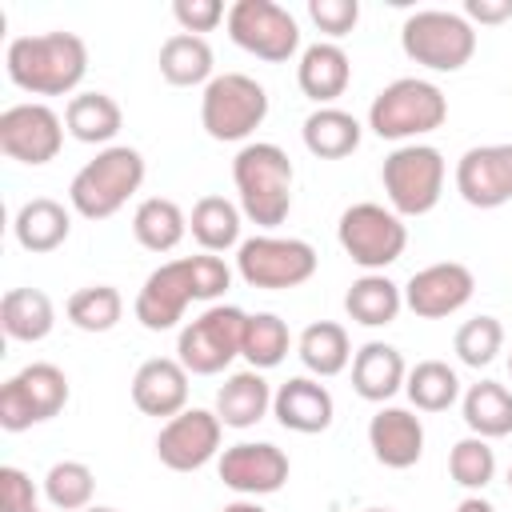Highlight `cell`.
<instances>
[{"instance_id":"32","label":"cell","mask_w":512,"mask_h":512,"mask_svg":"<svg viewBox=\"0 0 512 512\" xmlns=\"http://www.w3.org/2000/svg\"><path fill=\"white\" fill-rule=\"evenodd\" d=\"M160 76L172 88H192L212 80V48L204 36L192 32H172L160 44Z\"/></svg>"},{"instance_id":"44","label":"cell","mask_w":512,"mask_h":512,"mask_svg":"<svg viewBox=\"0 0 512 512\" xmlns=\"http://www.w3.org/2000/svg\"><path fill=\"white\" fill-rule=\"evenodd\" d=\"M512 16V0H464V20L472 24H504Z\"/></svg>"},{"instance_id":"42","label":"cell","mask_w":512,"mask_h":512,"mask_svg":"<svg viewBox=\"0 0 512 512\" xmlns=\"http://www.w3.org/2000/svg\"><path fill=\"white\" fill-rule=\"evenodd\" d=\"M172 16H176L180 32H192V36L212 32L220 20H228V12H224L220 0H176L172 4Z\"/></svg>"},{"instance_id":"10","label":"cell","mask_w":512,"mask_h":512,"mask_svg":"<svg viewBox=\"0 0 512 512\" xmlns=\"http://www.w3.org/2000/svg\"><path fill=\"white\" fill-rule=\"evenodd\" d=\"M244 328H248V312L232 304H212L180 328L176 360L188 368V376H216L240 356Z\"/></svg>"},{"instance_id":"8","label":"cell","mask_w":512,"mask_h":512,"mask_svg":"<svg viewBox=\"0 0 512 512\" xmlns=\"http://www.w3.org/2000/svg\"><path fill=\"white\" fill-rule=\"evenodd\" d=\"M380 180H384L388 204L400 220L428 216L444 192V156L432 144H400L384 156Z\"/></svg>"},{"instance_id":"30","label":"cell","mask_w":512,"mask_h":512,"mask_svg":"<svg viewBox=\"0 0 512 512\" xmlns=\"http://www.w3.org/2000/svg\"><path fill=\"white\" fill-rule=\"evenodd\" d=\"M132 236L148 252H172L188 236V216L168 196H148L132 212Z\"/></svg>"},{"instance_id":"45","label":"cell","mask_w":512,"mask_h":512,"mask_svg":"<svg viewBox=\"0 0 512 512\" xmlns=\"http://www.w3.org/2000/svg\"><path fill=\"white\" fill-rule=\"evenodd\" d=\"M456 512H496V508H492L484 496H468V500L456 504Z\"/></svg>"},{"instance_id":"13","label":"cell","mask_w":512,"mask_h":512,"mask_svg":"<svg viewBox=\"0 0 512 512\" xmlns=\"http://www.w3.org/2000/svg\"><path fill=\"white\" fill-rule=\"evenodd\" d=\"M224 24H228V36L236 48L252 52L256 60H268V64H284L300 48L296 16L272 0H236L228 8Z\"/></svg>"},{"instance_id":"41","label":"cell","mask_w":512,"mask_h":512,"mask_svg":"<svg viewBox=\"0 0 512 512\" xmlns=\"http://www.w3.org/2000/svg\"><path fill=\"white\" fill-rule=\"evenodd\" d=\"M308 16H312V24H316L324 36L340 40V36H348V32L356 28L360 4H356V0H308Z\"/></svg>"},{"instance_id":"27","label":"cell","mask_w":512,"mask_h":512,"mask_svg":"<svg viewBox=\"0 0 512 512\" xmlns=\"http://www.w3.org/2000/svg\"><path fill=\"white\" fill-rule=\"evenodd\" d=\"M56 324V308L48 300V292L40 288H8L0 300V328L8 340L20 344H36L52 332Z\"/></svg>"},{"instance_id":"28","label":"cell","mask_w":512,"mask_h":512,"mask_svg":"<svg viewBox=\"0 0 512 512\" xmlns=\"http://www.w3.org/2000/svg\"><path fill=\"white\" fill-rule=\"evenodd\" d=\"M300 136H304V148H308L312 156H320V160H340V156H352V152L360 148V120H356L352 112L328 104V108L308 112Z\"/></svg>"},{"instance_id":"19","label":"cell","mask_w":512,"mask_h":512,"mask_svg":"<svg viewBox=\"0 0 512 512\" xmlns=\"http://www.w3.org/2000/svg\"><path fill=\"white\" fill-rule=\"evenodd\" d=\"M132 404L144 416L172 420L188 408V368L176 356H152L132 376Z\"/></svg>"},{"instance_id":"50","label":"cell","mask_w":512,"mask_h":512,"mask_svg":"<svg viewBox=\"0 0 512 512\" xmlns=\"http://www.w3.org/2000/svg\"><path fill=\"white\" fill-rule=\"evenodd\" d=\"M508 372H512V356H508Z\"/></svg>"},{"instance_id":"51","label":"cell","mask_w":512,"mask_h":512,"mask_svg":"<svg viewBox=\"0 0 512 512\" xmlns=\"http://www.w3.org/2000/svg\"><path fill=\"white\" fill-rule=\"evenodd\" d=\"M36 512H40V508H36Z\"/></svg>"},{"instance_id":"35","label":"cell","mask_w":512,"mask_h":512,"mask_svg":"<svg viewBox=\"0 0 512 512\" xmlns=\"http://www.w3.org/2000/svg\"><path fill=\"white\" fill-rule=\"evenodd\" d=\"M64 312H68V324L80 332H112L124 316V296L112 284H88L68 296Z\"/></svg>"},{"instance_id":"20","label":"cell","mask_w":512,"mask_h":512,"mask_svg":"<svg viewBox=\"0 0 512 512\" xmlns=\"http://www.w3.org/2000/svg\"><path fill=\"white\" fill-rule=\"evenodd\" d=\"M272 412L280 420V428L288 432H300V436H316L332 424L336 416V404H332V392L312 380V376H292L276 388L272 396Z\"/></svg>"},{"instance_id":"33","label":"cell","mask_w":512,"mask_h":512,"mask_svg":"<svg viewBox=\"0 0 512 512\" xmlns=\"http://www.w3.org/2000/svg\"><path fill=\"white\" fill-rule=\"evenodd\" d=\"M240 204L224 200V196H200L192 204V216H188V232L192 240L204 248V252H228L232 244L240 248Z\"/></svg>"},{"instance_id":"7","label":"cell","mask_w":512,"mask_h":512,"mask_svg":"<svg viewBox=\"0 0 512 512\" xmlns=\"http://www.w3.org/2000/svg\"><path fill=\"white\" fill-rule=\"evenodd\" d=\"M400 48L408 60L432 72H460L476 52V28L460 12L420 8L400 28Z\"/></svg>"},{"instance_id":"48","label":"cell","mask_w":512,"mask_h":512,"mask_svg":"<svg viewBox=\"0 0 512 512\" xmlns=\"http://www.w3.org/2000/svg\"><path fill=\"white\" fill-rule=\"evenodd\" d=\"M364 512H388V508H364Z\"/></svg>"},{"instance_id":"49","label":"cell","mask_w":512,"mask_h":512,"mask_svg":"<svg viewBox=\"0 0 512 512\" xmlns=\"http://www.w3.org/2000/svg\"><path fill=\"white\" fill-rule=\"evenodd\" d=\"M508 488H512V468H508Z\"/></svg>"},{"instance_id":"38","label":"cell","mask_w":512,"mask_h":512,"mask_svg":"<svg viewBox=\"0 0 512 512\" xmlns=\"http://www.w3.org/2000/svg\"><path fill=\"white\" fill-rule=\"evenodd\" d=\"M288 344H292L288 324H284L276 312H256V316H248L240 356H244L256 372H268V368H276V364L288 356Z\"/></svg>"},{"instance_id":"43","label":"cell","mask_w":512,"mask_h":512,"mask_svg":"<svg viewBox=\"0 0 512 512\" xmlns=\"http://www.w3.org/2000/svg\"><path fill=\"white\" fill-rule=\"evenodd\" d=\"M0 512H36V484L12 464L0 468Z\"/></svg>"},{"instance_id":"37","label":"cell","mask_w":512,"mask_h":512,"mask_svg":"<svg viewBox=\"0 0 512 512\" xmlns=\"http://www.w3.org/2000/svg\"><path fill=\"white\" fill-rule=\"evenodd\" d=\"M44 496L60 512H84L96 496V476L84 460H56L44 476Z\"/></svg>"},{"instance_id":"15","label":"cell","mask_w":512,"mask_h":512,"mask_svg":"<svg viewBox=\"0 0 512 512\" xmlns=\"http://www.w3.org/2000/svg\"><path fill=\"white\" fill-rule=\"evenodd\" d=\"M224 488L240 492L244 500H256V496H272L288 484V456L284 448L268 444V440H240L232 448L220 452V464H216Z\"/></svg>"},{"instance_id":"2","label":"cell","mask_w":512,"mask_h":512,"mask_svg":"<svg viewBox=\"0 0 512 512\" xmlns=\"http://www.w3.org/2000/svg\"><path fill=\"white\" fill-rule=\"evenodd\" d=\"M8 80L32 96H68L88 76V44L76 32L16 36L4 52Z\"/></svg>"},{"instance_id":"22","label":"cell","mask_w":512,"mask_h":512,"mask_svg":"<svg viewBox=\"0 0 512 512\" xmlns=\"http://www.w3.org/2000/svg\"><path fill=\"white\" fill-rule=\"evenodd\" d=\"M296 84L308 100H316V108H328L336 96L348 92L352 84V60L336 40H316L300 52L296 64Z\"/></svg>"},{"instance_id":"40","label":"cell","mask_w":512,"mask_h":512,"mask_svg":"<svg viewBox=\"0 0 512 512\" xmlns=\"http://www.w3.org/2000/svg\"><path fill=\"white\" fill-rule=\"evenodd\" d=\"M500 348H504V324L496 316H472L456 332V356L468 368H488Z\"/></svg>"},{"instance_id":"39","label":"cell","mask_w":512,"mask_h":512,"mask_svg":"<svg viewBox=\"0 0 512 512\" xmlns=\"http://www.w3.org/2000/svg\"><path fill=\"white\" fill-rule=\"evenodd\" d=\"M448 472H452V480H456L460 488H468V492L488 488L492 476H496V452H492V444H488L484 436H464V440H456L452 452H448Z\"/></svg>"},{"instance_id":"36","label":"cell","mask_w":512,"mask_h":512,"mask_svg":"<svg viewBox=\"0 0 512 512\" xmlns=\"http://www.w3.org/2000/svg\"><path fill=\"white\" fill-rule=\"evenodd\" d=\"M404 392L412 400V408L420 412H444L460 400V376L444 364V360H420L416 368H408Z\"/></svg>"},{"instance_id":"25","label":"cell","mask_w":512,"mask_h":512,"mask_svg":"<svg viewBox=\"0 0 512 512\" xmlns=\"http://www.w3.org/2000/svg\"><path fill=\"white\" fill-rule=\"evenodd\" d=\"M72 232V216L60 200L52 196H36L28 204H20L16 220H12V236L24 252H56Z\"/></svg>"},{"instance_id":"46","label":"cell","mask_w":512,"mask_h":512,"mask_svg":"<svg viewBox=\"0 0 512 512\" xmlns=\"http://www.w3.org/2000/svg\"><path fill=\"white\" fill-rule=\"evenodd\" d=\"M220 512H264L256 500H232V504H224Z\"/></svg>"},{"instance_id":"3","label":"cell","mask_w":512,"mask_h":512,"mask_svg":"<svg viewBox=\"0 0 512 512\" xmlns=\"http://www.w3.org/2000/svg\"><path fill=\"white\" fill-rule=\"evenodd\" d=\"M232 180H236V196H240V212L260 224V228H276L288 220L292 212V160L280 144L256 140L244 144L232 160Z\"/></svg>"},{"instance_id":"31","label":"cell","mask_w":512,"mask_h":512,"mask_svg":"<svg viewBox=\"0 0 512 512\" xmlns=\"http://www.w3.org/2000/svg\"><path fill=\"white\" fill-rule=\"evenodd\" d=\"M460 408H464V424L472 428V436L500 440V436L512 432V388H504L500 380L472 384L464 392Z\"/></svg>"},{"instance_id":"1","label":"cell","mask_w":512,"mask_h":512,"mask_svg":"<svg viewBox=\"0 0 512 512\" xmlns=\"http://www.w3.org/2000/svg\"><path fill=\"white\" fill-rule=\"evenodd\" d=\"M228 284H232V268L220 256H212V252L180 256V260H168L156 272H148V280L136 292L132 312L148 332H168L184 320V308L192 300H216L228 292Z\"/></svg>"},{"instance_id":"18","label":"cell","mask_w":512,"mask_h":512,"mask_svg":"<svg viewBox=\"0 0 512 512\" xmlns=\"http://www.w3.org/2000/svg\"><path fill=\"white\" fill-rule=\"evenodd\" d=\"M456 192L472 208H500L512 200V144H480L456 160Z\"/></svg>"},{"instance_id":"23","label":"cell","mask_w":512,"mask_h":512,"mask_svg":"<svg viewBox=\"0 0 512 512\" xmlns=\"http://www.w3.org/2000/svg\"><path fill=\"white\" fill-rule=\"evenodd\" d=\"M408 380V368H404V356L384 344V340H368L356 356H352V388L360 400H372V404H384L392 400Z\"/></svg>"},{"instance_id":"34","label":"cell","mask_w":512,"mask_h":512,"mask_svg":"<svg viewBox=\"0 0 512 512\" xmlns=\"http://www.w3.org/2000/svg\"><path fill=\"white\" fill-rule=\"evenodd\" d=\"M300 364L312 372V376H340L348 364H352V344H348V332L344 324L336 320H316L300 332Z\"/></svg>"},{"instance_id":"11","label":"cell","mask_w":512,"mask_h":512,"mask_svg":"<svg viewBox=\"0 0 512 512\" xmlns=\"http://www.w3.org/2000/svg\"><path fill=\"white\" fill-rule=\"evenodd\" d=\"M336 240L340 248L352 256V264H360L364 272H384L388 264H396L408 248V228L404 220L372 200H360L352 208L340 212L336 224Z\"/></svg>"},{"instance_id":"17","label":"cell","mask_w":512,"mask_h":512,"mask_svg":"<svg viewBox=\"0 0 512 512\" xmlns=\"http://www.w3.org/2000/svg\"><path fill=\"white\" fill-rule=\"evenodd\" d=\"M472 292H476L472 268L460 260H440L412 272V280L404 284V308L420 320H444L460 312L472 300Z\"/></svg>"},{"instance_id":"4","label":"cell","mask_w":512,"mask_h":512,"mask_svg":"<svg viewBox=\"0 0 512 512\" xmlns=\"http://www.w3.org/2000/svg\"><path fill=\"white\" fill-rule=\"evenodd\" d=\"M144 184V156L128 144H108L96 152V160H88L72 184H68V200L84 220H108L116 216Z\"/></svg>"},{"instance_id":"14","label":"cell","mask_w":512,"mask_h":512,"mask_svg":"<svg viewBox=\"0 0 512 512\" xmlns=\"http://www.w3.org/2000/svg\"><path fill=\"white\" fill-rule=\"evenodd\" d=\"M64 120L40 104V100H28V104H12L0 112V152L8 160H20L28 168H40L48 160L60 156L64 148Z\"/></svg>"},{"instance_id":"5","label":"cell","mask_w":512,"mask_h":512,"mask_svg":"<svg viewBox=\"0 0 512 512\" xmlns=\"http://www.w3.org/2000/svg\"><path fill=\"white\" fill-rule=\"evenodd\" d=\"M448 120V100L432 80L400 76L384 84L368 108V128L380 140H412L424 132H436Z\"/></svg>"},{"instance_id":"21","label":"cell","mask_w":512,"mask_h":512,"mask_svg":"<svg viewBox=\"0 0 512 512\" xmlns=\"http://www.w3.org/2000/svg\"><path fill=\"white\" fill-rule=\"evenodd\" d=\"M368 448L384 468H412L424 456V424L408 408H380L368 420Z\"/></svg>"},{"instance_id":"6","label":"cell","mask_w":512,"mask_h":512,"mask_svg":"<svg viewBox=\"0 0 512 512\" xmlns=\"http://www.w3.org/2000/svg\"><path fill=\"white\" fill-rule=\"evenodd\" d=\"M268 116V92L260 80L244 76V72H220L204 84L200 96V124L212 140L220 144H236L248 140Z\"/></svg>"},{"instance_id":"12","label":"cell","mask_w":512,"mask_h":512,"mask_svg":"<svg viewBox=\"0 0 512 512\" xmlns=\"http://www.w3.org/2000/svg\"><path fill=\"white\" fill-rule=\"evenodd\" d=\"M68 404V376L48 364L36 360L28 368H20L12 380H4L0 388V428L4 432H24L32 424H44L52 416H60Z\"/></svg>"},{"instance_id":"9","label":"cell","mask_w":512,"mask_h":512,"mask_svg":"<svg viewBox=\"0 0 512 512\" xmlns=\"http://www.w3.org/2000/svg\"><path fill=\"white\" fill-rule=\"evenodd\" d=\"M316 264H320L316 248L296 236L260 232V236L240 240L236 248V272L248 288H268V292L300 288L304 280L316 276Z\"/></svg>"},{"instance_id":"29","label":"cell","mask_w":512,"mask_h":512,"mask_svg":"<svg viewBox=\"0 0 512 512\" xmlns=\"http://www.w3.org/2000/svg\"><path fill=\"white\" fill-rule=\"evenodd\" d=\"M124 124L120 104L108 92H76L64 108V128L80 144H108Z\"/></svg>"},{"instance_id":"26","label":"cell","mask_w":512,"mask_h":512,"mask_svg":"<svg viewBox=\"0 0 512 512\" xmlns=\"http://www.w3.org/2000/svg\"><path fill=\"white\" fill-rule=\"evenodd\" d=\"M400 308H404V288L392 284L384 272H364V276L352 280L348 292H344V312H348L356 324H364V328H384V324H392V320L400 316Z\"/></svg>"},{"instance_id":"24","label":"cell","mask_w":512,"mask_h":512,"mask_svg":"<svg viewBox=\"0 0 512 512\" xmlns=\"http://www.w3.org/2000/svg\"><path fill=\"white\" fill-rule=\"evenodd\" d=\"M272 388L268 380L256 372V368H244V372H232L220 392H216V416L224 428H252L268 416L272 408Z\"/></svg>"},{"instance_id":"47","label":"cell","mask_w":512,"mask_h":512,"mask_svg":"<svg viewBox=\"0 0 512 512\" xmlns=\"http://www.w3.org/2000/svg\"><path fill=\"white\" fill-rule=\"evenodd\" d=\"M84 512H120V508H108V504H92V508H84Z\"/></svg>"},{"instance_id":"16","label":"cell","mask_w":512,"mask_h":512,"mask_svg":"<svg viewBox=\"0 0 512 512\" xmlns=\"http://www.w3.org/2000/svg\"><path fill=\"white\" fill-rule=\"evenodd\" d=\"M220 436H224V424L216 412L184 408L180 416L164 420V428L156 436V456L172 472H196L220 452Z\"/></svg>"}]
</instances>
